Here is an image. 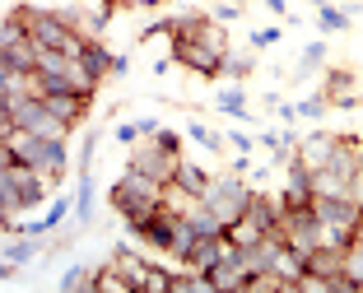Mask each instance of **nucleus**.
I'll use <instances>...</instances> for the list:
<instances>
[{
	"mask_svg": "<svg viewBox=\"0 0 363 293\" xmlns=\"http://www.w3.org/2000/svg\"><path fill=\"white\" fill-rule=\"evenodd\" d=\"M163 191H168L163 182L135 173V168H126V177L112 186V209L126 219V228L135 233V238H140V228H145V224H150V219L163 209Z\"/></svg>",
	"mask_w": 363,
	"mask_h": 293,
	"instance_id": "1",
	"label": "nucleus"
},
{
	"mask_svg": "<svg viewBox=\"0 0 363 293\" xmlns=\"http://www.w3.org/2000/svg\"><path fill=\"white\" fill-rule=\"evenodd\" d=\"M5 154H10V159H19V163H28L33 173H43L47 182H61V177L70 173V154H65V144L43 140V135L19 130V126L5 135Z\"/></svg>",
	"mask_w": 363,
	"mask_h": 293,
	"instance_id": "2",
	"label": "nucleus"
},
{
	"mask_svg": "<svg viewBox=\"0 0 363 293\" xmlns=\"http://www.w3.org/2000/svg\"><path fill=\"white\" fill-rule=\"evenodd\" d=\"M201 200H205V205H210L219 219H224V228H228V224H238V219L247 214V205L257 200V191H252V186H247L238 173H228V177H210V186H205Z\"/></svg>",
	"mask_w": 363,
	"mask_h": 293,
	"instance_id": "3",
	"label": "nucleus"
},
{
	"mask_svg": "<svg viewBox=\"0 0 363 293\" xmlns=\"http://www.w3.org/2000/svg\"><path fill=\"white\" fill-rule=\"evenodd\" d=\"M177 163H182V154H172L159 135H140L135 149H130V168L145 173V177H154V182H163V186L177 177Z\"/></svg>",
	"mask_w": 363,
	"mask_h": 293,
	"instance_id": "4",
	"label": "nucleus"
},
{
	"mask_svg": "<svg viewBox=\"0 0 363 293\" xmlns=\"http://www.w3.org/2000/svg\"><path fill=\"white\" fill-rule=\"evenodd\" d=\"M224 56L228 52H219L214 42H201V38H172V61H182L186 70H196V75H205V79L219 75Z\"/></svg>",
	"mask_w": 363,
	"mask_h": 293,
	"instance_id": "5",
	"label": "nucleus"
},
{
	"mask_svg": "<svg viewBox=\"0 0 363 293\" xmlns=\"http://www.w3.org/2000/svg\"><path fill=\"white\" fill-rule=\"evenodd\" d=\"M335 144H340V135H331V130H317V135H308V140L294 144V163H303L308 173H317V168H326V163H331Z\"/></svg>",
	"mask_w": 363,
	"mask_h": 293,
	"instance_id": "6",
	"label": "nucleus"
},
{
	"mask_svg": "<svg viewBox=\"0 0 363 293\" xmlns=\"http://www.w3.org/2000/svg\"><path fill=\"white\" fill-rule=\"evenodd\" d=\"M228 251H233L228 233H224V238H196V247L186 251V270H205V275H210L214 265L228 256Z\"/></svg>",
	"mask_w": 363,
	"mask_h": 293,
	"instance_id": "7",
	"label": "nucleus"
},
{
	"mask_svg": "<svg viewBox=\"0 0 363 293\" xmlns=\"http://www.w3.org/2000/svg\"><path fill=\"white\" fill-rule=\"evenodd\" d=\"M210 280H214V289H224V293H247V280H252V275H247V265H242V256H238V247L210 270Z\"/></svg>",
	"mask_w": 363,
	"mask_h": 293,
	"instance_id": "8",
	"label": "nucleus"
},
{
	"mask_svg": "<svg viewBox=\"0 0 363 293\" xmlns=\"http://www.w3.org/2000/svg\"><path fill=\"white\" fill-rule=\"evenodd\" d=\"M321 93L331 98V108H340V112H350V108H359V103H363V93L354 88V75H350V70H331Z\"/></svg>",
	"mask_w": 363,
	"mask_h": 293,
	"instance_id": "9",
	"label": "nucleus"
},
{
	"mask_svg": "<svg viewBox=\"0 0 363 293\" xmlns=\"http://www.w3.org/2000/svg\"><path fill=\"white\" fill-rule=\"evenodd\" d=\"M43 103L56 117H65L70 126H79V121L89 117V108H94V98H84V93H43Z\"/></svg>",
	"mask_w": 363,
	"mask_h": 293,
	"instance_id": "10",
	"label": "nucleus"
},
{
	"mask_svg": "<svg viewBox=\"0 0 363 293\" xmlns=\"http://www.w3.org/2000/svg\"><path fill=\"white\" fill-rule=\"evenodd\" d=\"M177 219H182V214H172V209H159L150 224L140 228V238L150 242L154 251H168V247H172V233H177Z\"/></svg>",
	"mask_w": 363,
	"mask_h": 293,
	"instance_id": "11",
	"label": "nucleus"
},
{
	"mask_svg": "<svg viewBox=\"0 0 363 293\" xmlns=\"http://www.w3.org/2000/svg\"><path fill=\"white\" fill-rule=\"evenodd\" d=\"M5 70H19V75L38 70V47H33V38H23V42H5Z\"/></svg>",
	"mask_w": 363,
	"mask_h": 293,
	"instance_id": "12",
	"label": "nucleus"
},
{
	"mask_svg": "<svg viewBox=\"0 0 363 293\" xmlns=\"http://www.w3.org/2000/svg\"><path fill=\"white\" fill-rule=\"evenodd\" d=\"M172 182H177L182 191H191L196 200H201V195H205V186H210V173H205L201 163H191V159H182V163H177V177H172Z\"/></svg>",
	"mask_w": 363,
	"mask_h": 293,
	"instance_id": "13",
	"label": "nucleus"
},
{
	"mask_svg": "<svg viewBox=\"0 0 363 293\" xmlns=\"http://www.w3.org/2000/svg\"><path fill=\"white\" fill-rule=\"evenodd\" d=\"M326 168L354 177V173H359V140H354V135H340V144H335V154H331V163H326Z\"/></svg>",
	"mask_w": 363,
	"mask_h": 293,
	"instance_id": "14",
	"label": "nucleus"
},
{
	"mask_svg": "<svg viewBox=\"0 0 363 293\" xmlns=\"http://www.w3.org/2000/svg\"><path fill=\"white\" fill-rule=\"evenodd\" d=\"M312 195H350V177L335 168H317L312 173Z\"/></svg>",
	"mask_w": 363,
	"mask_h": 293,
	"instance_id": "15",
	"label": "nucleus"
},
{
	"mask_svg": "<svg viewBox=\"0 0 363 293\" xmlns=\"http://www.w3.org/2000/svg\"><path fill=\"white\" fill-rule=\"evenodd\" d=\"M112 265H117V270H121V275L130 280V289L140 293V284H145V270H150V260L130 256V247H117V256H112Z\"/></svg>",
	"mask_w": 363,
	"mask_h": 293,
	"instance_id": "16",
	"label": "nucleus"
},
{
	"mask_svg": "<svg viewBox=\"0 0 363 293\" xmlns=\"http://www.w3.org/2000/svg\"><path fill=\"white\" fill-rule=\"evenodd\" d=\"M79 61L89 65V75L107 79V75H112V61H117V56H112V52H107V47H103V42H98V38H94V42L84 47V56H79Z\"/></svg>",
	"mask_w": 363,
	"mask_h": 293,
	"instance_id": "17",
	"label": "nucleus"
},
{
	"mask_svg": "<svg viewBox=\"0 0 363 293\" xmlns=\"http://www.w3.org/2000/svg\"><path fill=\"white\" fill-rule=\"evenodd\" d=\"M33 256H38V238L28 233L23 242H10V247H5V270H19L23 260H33Z\"/></svg>",
	"mask_w": 363,
	"mask_h": 293,
	"instance_id": "18",
	"label": "nucleus"
},
{
	"mask_svg": "<svg viewBox=\"0 0 363 293\" xmlns=\"http://www.w3.org/2000/svg\"><path fill=\"white\" fill-rule=\"evenodd\" d=\"M317 23H321L326 33H345V28H350V10H335V5L317 0Z\"/></svg>",
	"mask_w": 363,
	"mask_h": 293,
	"instance_id": "19",
	"label": "nucleus"
},
{
	"mask_svg": "<svg viewBox=\"0 0 363 293\" xmlns=\"http://www.w3.org/2000/svg\"><path fill=\"white\" fill-rule=\"evenodd\" d=\"M214 103H219V108H224L228 112V117H238V121H242V117H252V112H247V93H242V88H219V98H214Z\"/></svg>",
	"mask_w": 363,
	"mask_h": 293,
	"instance_id": "20",
	"label": "nucleus"
},
{
	"mask_svg": "<svg viewBox=\"0 0 363 293\" xmlns=\"http://www.w3.org/2000/svg\"><path fill=\"white\" fill-rule=\"evenodd\" d=\"M89 214H94V182H89V173H79V191H75V219H79V224H89Z\"/></svg>",
	"mask_w": 363,
	"mask_h": 293,
	"instance_id": "21",
	"label": "nucleus"
},
{
	"mask_svg": "<svg viewBox=\"0 0 363 293\" xmlns=\"http://www.w3.org/2000/svg\"><path fill=\"white\" fill-rule=\"evenodd\" d=\"M140 293H172V275L159 270V260H150V270H145V284H140Z\"/></svg>",
	"mask_w": 363,
	"mask_h": 293,
	"instance_id": "22",
	"label": "nucleus"
},
{
	"mask_svg": "<svg viewBox=\"0 0 363 293\" xmlns=\"http://www.w3.org/2000/svg\"><path fill=\"white\" fill-rule=\"evenodd\" d=\"M219 75H228L233 84H242V79L252 75V56H238V52H228V56H224V65H219Z\"/></svg>",
	"mask_w": 363,
	"mask_h": 293,
	"instance_id": "23",
	"label": "nucleus"
},
{
	"mask_svg": "<svg viewBox=\"0 0 363 293\" xmlns=\"http://www.w3.org/2000/svg\"><path fill=\"white\" fill-rule=\"evenodd\" d=\"M98 289H103V293H135V289H130V280L117 270V265H107V270H98Z\"/></svg>",
	"mask_w": 363,
	"mask_h": 293,
	"instance_id": "24",
	"label": "nucleus"
},
{
	"mask_svg": "<svg viewBox=\"0 0 363 293\" xmlns=\"http://www.w3.org/2000/svg\"><path fill=\"white\" fill-rule=\"evenodd\" d=\"M321 61H326V42H312L308 52H303V61H298V75H294V79H312V70H317Z\"/></svg>",
	"mask_w": 363,
	"mask_h": 293,
	"instance_id": "25",
	"label": "nucleus"
},
{
	"mask_svg": "<svg viewBox=\"0 0 363 293\" xmlns=\"http://www.w3.org/2000/svg\"><path fill=\"white\" fill-rule=\"evenodd\" d=\"M345 275H350V280L359 284V293H363V247H359V242L345 247Z\"/></svg>",
	"mask_w": 363,
	"mask_h": 293,
	"instance_id": "26",
	"label": "nucleus"
},
{
	"mask_svg": "<svg viewBox=\"0 0 363 293\" xmlns=\"http://www.w3.org/2000/svg\"><path fill=\"white\" fill-rule=\"evenodd\" d=\"M61 289H98V275H89L84 265H70L61 275Z\"/></svg>",
	"mask_w": 363,
	"mask_h": 293,
	"instance_id": "27",
	"label": "nucleus"
},
{
	"mask_svg": "<svg viewBox=\"0 0 363 293\" xmlns=\"http://www.w3.org/2000/svg\"><path fill=\"white\" fill-rule=\"evenodd\" d=\"M186 135H191L196 144H205V149H219V144H224V135H219V130H210L205 121H191V126H186Z\"/></svg>",
	"mask_w": 363,
	"mask_h": 293,
	"instance_id": "28",
	"label": "nucleus"
},
{
	"mask_svg": "<svg viewBox=\"0 0 363 293\" xmlns=\"http://www.w3.org/2000/svg\"><path fill=\"white\" fill-rule=\"evenodd\" d=\"M326 108H331V98H326V93H312V98H303V103H298V117H321Z\"/></svg>",
	"mask_w": 363,
	"mask_h": 293,
	"instance_id": "29",
	"label": "nucleus"
},
{
	"mask_svg": "<svg viewBox=\"0 0 363 293\" xmlns=\"http://www.w3.org/2000/svg\"><path fill=\"white\" fill-rule=\"evenodd\" d=\"M279 38H284L279 28H261V33H252V47H275Z\"/></svg>",
	"mask_w": 363,
	"mask_h": 293,
	"instance_id": "30",
	"label": "nucleus"
},
{
	"mask_svg": "<svg viewBox=\"0 0 363 293\" xmlns=\"http://www.w3.org/2000/svg\"><path fill=\"white\" fill-rule=\"evenodd\" d=\"M238 10H242V5H214V19H219V23H233Z\"/></svg>",
	"mask_w": 363,
	"mask_h": 293,
	"instance_id": "31",
	"label": "nucleus"
},
{
	"mask_svg": "<svg viewBox=\"0 0 363 293\" xmlns=\"http://www.w3.org/2000/svg\"><path fill=\"white\" fill-rule=\"evenodd\" d=\"M121 10H159L163 0H117Z\"/></svg>",
	"mask_w": 363,
	"mask_h": 293,
	"instance_id": "32",
	"label": "nucleus"
},
{
	"mask_svg": "<svg viewBox=\"0 0 363 293\" xmlns=\"http://www.w3.org/2000/svg\"><path fill=\"white\" fill-rule=\"evenodd\" d=\"M159 140H163V144H168V149H172V154H182V135H177V130H163V126H159Z\"/></svg>",
	"mask_w": 363,
	"mask_h": 293,
	"instance_id": "33",
	"label": "nucleus"
},
{
	"mask_svg": "<svg viewBox=\"0 0 363 293\" xmlns=\"http://www.w3.org/2000/svg\"><path fill=\"white\" fill-rule=\"evenodd\" d=\"M117 140L121 144H135L140 140V126H117Z\"/></svg>",
	"mask_w": 363,
	"mask_h": 293,
	"instance_id": "34",
	"label": "nucleus"
},
{
	"mask_svg": "<svg viewBox=\"0 0 363 293\" xmlns=\"http://www.w3.org/2000/svg\"><path fill=\"white\" fill-rule=\"evenodd\" d=\"M228 144H233V149H242V154H252V135H238V130H233V135H228Z\"/></svg>",
	"mask_w": 363,
	"mask_h": 293,
	"instance_id": "35",
	"label": "nucleus"
},
{
	"mask_svg": "<svg viewBox=\"0 0 363 293\" xmlns=\"http://www.w3.org/2000/svg\"><path fill=\"white\" fill-rule=\"evenodd\" d=\"M266 10L270 14H284V0H266Z\"/></svg>",
	"mask_w": 363,
	"mask_h": 293,
	"instance_id": "36",
	"label": "nucleus"
},
{
	"mask_svg": "<svg viewBox=\"0 0 363 293\" xmlns=\"http://www.w3.org/2000/svg\"><path fill=\"white\" fill-rule=\"evenodd\" d=\"M359 168H363V140H359Z\"/></svg>",
	"mask_w": 363,
	"mask_h": 293,
	"instance_id": "37",
	"label": "nucleus"
},
{
	"mask_svg": "<svg viewBox=\"0 0 363 293\" xmlns=\"http://www.w3.org/2000/svg\"><path fill=\"white\" fill-rule=\"evenodd\" d=\"M233 5H242V10H247V5H252V0H233Z\"/></svg>",
	"mask_w": 363,
	"mask_h": 293,
	"instance_id": "38",
	"label": "nucleus"
}]
</instances>
